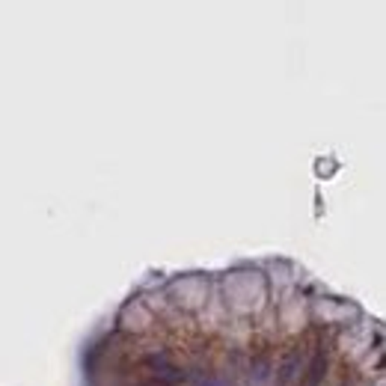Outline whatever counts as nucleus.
I'll return each mask as SVG.
<instances>
[{
  "label": "nucleus",
  "mask_w": 386,
  "mask_h": 386,
  "mask_svg": "<svg viewBox=\"0 0 386 386\" xmlns=\"http://www.w3.org/2000/svg\"><path fill=\"white\" fill-rule=\"evenodd\" d=\"M199 386H232V383L223 380V377H203V380H199Z\"/></svg>",
  "instance_id": "3"
},
{
  "label": "nucleus",
  "mask_w": 386,
  "mask_h": 386,
  "mask_svg": "<svg viewBox=\"0 0 386 386\" xmlns=\"http://www.w3.org/2000/svg\"><path fill=\"white\" fill-rule=\"evenodd\" d=\"M300 372H304V354H300V348H294L277 365V386H291L300 377Z\"/></svg>",
  "instance_id": "1"
},
{
  "label": "nucleus",
  "mask_w": 386,
  "mask_h": 386,
  "mask_svg": "<svg viewBox=\"0 0 386 386\" xmlns=\"http://www.w3.org/2000/svg\"><path fill=\"white\" fill-rule=\"evenodd\" d=\"M324 375H327V357L321 354V350H315L312 360L304 365V372H300L297 386H321Z\"/></svg>",
  "instance_id": "2"
}]
</instances>
